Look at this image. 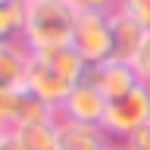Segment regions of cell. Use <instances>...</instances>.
I'll use <instances>...</instances> for the list:
<instances>
[{
    "label": "cell",
    "mask_w": 150,
    "mask_h": 150,
    "mask_svg": "<svg viewBox=\"0 0 150 150\" xmlns=\"http://www.w3.org/2000/svg\"><path fill=\"white\" fill-rule=\"evenodd\" d=\"M144 125H150V84H138L131 94H125L119 100H110L100 128L106 131L110 141L122 144L128 134H134Z\"/></svg>",
    "instance_id": "obj_2"
},
{
    "label": "cell",
    "mask_w": 150,
    "mask_h": 150,
    "mask_svg": "<svg viewBox=\"0 0 150 150\" xmlns=\"http://www.w3.org/2000/svg\"><path fill=\"white\" fill-rule=\"evenodd\" d=\"M103 116H106V97H103L91 81H78L69 91L66 103L56 110V119L63 122H78V125H103Z\"/></svg>",
    "instance_id": "obj_5"
},
{
    "label": "cell",
    "mask_w": 150,
    "mask_h": 150,
    "mask_svg": "<svg viewBox=\"0 0 150 150\" xmlns=\"http://www.w3.org/2000/svg\"><path fill=\"white\" fill-rule=\"evenodd\" d=\"M53 119H56V110H53V106H50V103H44L41 97H35L31 91H25V88H22L13 128H19V125H35V122H53Z\"/></svg>",
    "instance_id": "obj_12"
},
{
    "label": "cell",
    "mask_w": 150,
    "mask_h": 150,
    "mask_svg": "<svg viewBox=\"0 0 150 150\" xmlns=\"http://www.w3.org/2000/svg\"><path fill=\"white\" fill-rule=\"evenodd\" d=\"M72 28H75V9L69 3H28L22 44L28 47V53L66 47L72 44Z\"/></svg>",
    "instance_id": "obj_1"
},
{
    "label": "cell",
    "mask_w": 150,
    "mask_h": 150,
    "mask_svg": "<svg viewBox=\"0 0 150 150\" xmlns=\"http://www.w3.org/2000/svg\"><path fill=\"white\" fill-rule=\"evenodd\" d=\"M31 53L22 41H0V91H22Z\"/></svg>",
    "instance_id": "obj_7"
},
{
    "label": "cell",
    "mask_w": 150,
    "mask_h": 150,
    "mask_svg": "<svg viewBox=\"0 0 150 150\" xmlns=\"http://www.w3.org/2000/svg\"><path fill=\"white\" fill-rule=\"evenodd\" d=\"M25 13V0H0V41H22Z\"/></svg>",
    "instance_id": "obj_13"
},
{
    "label": "cell",
    "mask_w": 150,
    "mask_h": 150,
    "mask_svg": "<svg viewBox=\"0 0 150 150\" xmlns=\"http://www.w3.org/2000/svg\"><path fill=\"white\" fill-rule=\"evenodd\" d=\"M75 13H116L119 0H69Z\"/></svg>",
    "instance_id": "obj_15"
},
{
    "label": "cell",
    "mask_w": 150,
    "mask_h": 150,
    "mask_svg": "<svg viewBox=\"0 0 150 150\" xmlns=\"http://www.w3.org/2000/svg\"><path fill=\"white\" fill-rule=\"evenodd\" d=\"M131 66H134V72L141 75V81L150 84V31H147V38H144V44H141L138 56L131 59Z\"/></svg>",
    "instance_id": "obj_16"
},
{
    "label": "cell",
    "mask_w": 150,
    "mask_h": 150,
    "mask_svg": "<svg viewBox=\"0 0 150 150\" xmlns=\"http://www.w3.org/2000/svg\"><path fill=\"white\" fill-rule=\"evenodd\" d=\"M81 81H91L97 91L106 97V103L110 100H119V97H125V94H131L141 81V75L134 72V66L125 63V59H106V63H97V66H88V72H84Z\"/></svg>",
    "instance_id": "obj_4"
},
{
    "label": "cell",
    "mask_w": 150,
    "mask_h": 150,
    "mask_svg": "<svg viewBox=\"0 0 150 150\" xmlns=\"http://www.w3.org/2000/svg\"><path fill=\"white\" fill-rule=\"evenodd\" d=\"M6 131H9V128H6ZM6 131H3V128H0V138H3V134H6Z\"/></svg>",
    "instance_id": "obj_22"
},
{
    "label": "cell",
    "mask_w": 150,
    "mask_h": 150,
    "mask_svg": "<svg viewBox=\"0 0 150 150\" xmlns=\"http://www.w3.org/2000/svg\"><path fill=\"white\" fill-rule=\"evenodd\" d=\"M13 131L22 138V144L28 150H56V144H59V119L35 122V125H19Z\"/></svg>",
    "instance_id": "obj_11"
},
{
    "label": "cell",
    "mask_w": 150,
    "mask_h": 150,
    "mask_svg": "<svg viewBox=\"0 0 150 150\" xmlns=\"http://www.w3.org/2000/svg\"><path fill=\"white\" fill-rule=\"evenodd\" d=\"M31 56L41 59V63H47L53 72H59L69 84H78V81L84 78V72H88V63L78 56V50H75L72 44H66V47H50V50H35Z\"/></svg>",
    "instance_id": "obj_10"
},
{
    "label": "cell",
    "mask_w": 150,
    "mask_h": 150,
    "mask_svg": "<svg viewBox=\"0 0 150 150\" xmlns=\"http://www.w3.org/2000/svg\"><path fill=\"white\" fill-rule=\"evenodd\" d=\"M112 141L97 125H78V122L59 119V144L56 150H110Z\"/></svg>",
    "instance_id": "obj_8"
},
{
    "label": "cell",
    "mask_w": 150,
    "mask_h": 150,
    "mask_svg": "<svg viewBox=\"0 0 150 150\" xmlns=\"http://www.w3.org/2000/svg\"><path fill=\"white\" fill-rule=\"evenodd\" d=\"M144 38H147V28H141L134 19H128L125 13H119V9L112 13V56H116V59L131 63V59L138 56Z\"/></svg>",
    "instance_id": "obj_9"
},
{
    "label": "cell",
    "mask_w": 150,
    "mask_h": 150,
    "mask_svg": "<svg viewBox=\"0 0 150 150\" xmlns=\"http://www.w3.org/2000/svg\"><path fill=\"white\" fill-rule=\"evenodd\" d=\"M25 3H69V0H25Z\"/></svg>",
    "instance_id": "obj_19"
},
{
    "label": "cell",
    "mask_w": 150,
    "mask_h": 150,
    "mask_svg": "<svg viewBox=\"0 0 150 150\" xmlns=\"http://www.w3.org/2000/svg\"><path fill=\"white\" fill-rule=\"evenodd\" d=\"M122 147L125 150H150V125H144L134 134H128V138L122 141Z\"/></svg>",
    "instance_id": "obj_17"
},
{
    "label": "cell",
    "mask_w": 150,
    "mask_h": 150,
    "mask_svg": "<svg viewBox=\"0 0 150 150\" xmlns=\"http://www.w3.org/2000/svg\"><path fill=\"white\" fill-rule=\"evenodd\" d=\"M110 150H125V147H122V144H116V141H112V147Z\"/></svg>",
    "instance_id": "obj_20"
},
{
    "label": "cell",
    "mask_w": 150,
    "mask_h": 150,
    "mask_svg": "<svg viewBox=\"0 0 150 150\" xmlns=\"http://www.w3.org/2000/svg\"><path fill=\"white\" fill-rule=\"evenodd\" d=\"M119 13H125L141 28L150 31V0H119Z\"/></svg>",
    "instance_id": "obj_14"
},
{
    "label": "cell",
    "mask_w": 150,
    "mask_h": 150,
    "mask_svg": "<svg viewBox=\"0 0 150 150\" xmlns=\"http://www.w3.org/2000/svg\"><path fill=\"white\" fill-rule=\"evenodd\" d=\"M72 47L88 66L112 59V13H75Z\"/></svg>",
    "instance_id": "obj_3"
},
{
    "label": "cell",
    "mask_w": 150,
    "mask_h": 150,
    "mask_svg": "<svg viewBox=\"0 0 150 150\" xmlns=\"http://www.w3.org/2000/svg\"><path fill=\"white\" fill-rule=\"evenodd\" d=\"M0 150H28V147H25V144H22V138H19L16 131L9 128L6 134L0 138Z\"/></svg>",
    "instance_id": "obj_18"
},
{
    "label": "cell",
    "mask_w": 150,
    "mask_h": 150,
    "mask_svg": "<svg viewBox=\"0 0 150 150\" xmlns=\"http://www.w3.org/2000/svg\"><path fill=\"white\" fill-rule=\"evenodd\" d=\"M72 88L75 84H69L59 72H53L47 63H41V59L31 56V63H28V78H25V91H31L35 97H41L44 103H50L53 110H59Z\"/></svg>",
    "instance_id": "obj_6"
},
{
    "label": "cell",
    "mask_w": 150,
    "mask_h": 150,
    "mask_svg": "<svg viewBox=\"0 0 150 150\" xmlns=\"http://www.w3.org/2000/svg\"><path fill=\"white\" fill-rule=\"evenodd\" d=\"M0 128H3V131H6V122H3V116H0Z\"/></svg>",
    "instance_id": "obj_21"
}]
</instances>
